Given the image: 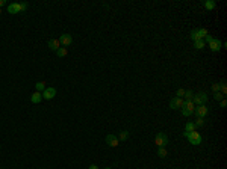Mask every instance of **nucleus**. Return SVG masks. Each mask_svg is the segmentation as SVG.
I'll return each instance as SVG.
<instances>
[{"mask_svg":"<svg viewBox=\"0 0 227 169\" xmlns=\"http://www.w3.org/2000/svg\"><path fill=\"white\" fill-rule=\"evenodd\" d=\"M212 91H214V92H218V91H220V83H214V85H212Z\"/></svg>","mask_w":227,"mask_h":169,"instance_id":"27","label":"nucleus"},{"mask_svg":"<svg viewBox=\"0 0 227 169\" xmlns=\"http://www.w3.org/2000/svg\"><path fill=\"white\" fill-rule=\"evenodd\" d=\"M194 110H195L194 103H192V101H185V104H183V107H182V115H183V116H189V115L194 113Z\"/></svg>","mask_w":227,"mask_h":169,"instance_id":"2","label":"nucleus"},{"mask_svg":"<svg viewBox=\"0 0 227 169\" xmlns=\"http://www.w3.org/2000/svg\"><path fill=\"white\" fill-rule=\"evenodd\" d=\"M185 98H186V101H192V98H194V94H192V91H185Z\"/></svg>","mask_w":227,"mask_h":169,"instance_id":"20","label":"nucleus"},{"mask_svg":"<svg viewBox=\"0 0 227 169\" xmlns=\"http://www.w3.org/2000/svg\"><path fill=\"white\" fill-rule=\"evenodd\" d=\"M35 88H36V91L40 92V91H44L47 86H46V82H38V83L35 85Z\"/></svg>","mask_w":227,"mask_h":169,"instance_id":"17","label":"nucleus"},{"mask_svg":"<svg viewBox=\"0 0 227 169\" xmlns=\"http://www.w3.org/2000/svg\"><path fill=\"white\" fill-rule=\"evenodd\" d=\"M106 144L109 145V146H112V148H115V146L120 145V141H118L117 136H114V134H108V136H106Z\"/></svg>","mask_w":227,"mask_h":169,"instance_id":"8","label":"nucleus"},{"mask_svg":"<svg viewBox=\"0 0 227 169\" xmlns=\"http://www.w3.org/2000/svg\"><path fill=\"white\" fill-rule=\"evenodd\" d=\"M168 136L165 134V133H157V136H156V139H154V144L157 145V148L159 146H165V145H168Z\"/></svg>","mask_w":227,"mask_h":169,"instance_id":"4","label":"nucleus"},{"mask_svg":"<svg viewBox=\"0 0 227 169\" xmlns=\"http://www.w3.org/2000/svg\"><path fill=\"white\" fill-rule=\"evenodd\" d=\"M220 89H221V94H223V95H226L227 86H226V83H224V82H221V83H220Z\"/></svg>","mask_w":227,"mask_h":169,"instance_id":"25","label":"nucleus"},{"mask_svg":"<svg viewBox=\"0 0 227 169\" xmlns=\"http://www.w3.org/2000/svg\"><path fill=\"white\" fill-rule=\"evenodd\" d=\"M188 141H189V144L192 145H200L202 144V136H200V133H197V130L195 131H191V133H188Z\"/></svg>","mask_w":227,"mask_h":169,"instance_id":"3","label":"nucleus"},{"mask_svg":"<svg viewBox=\"0 0 227 169\" xmlns=\"http://www.w3.org/2000/svg\"><path fill=\"white\" fill-rule=\"evenodd\" d=\"M183 104H185V100H182V98H179V97H174V98L170 101V107H171V109H182Z\"/></svg>","mask_w":227,"mask_h":169,"instance_id":"5","label":"nucleus"},{"mask_svg":"<svg viewBox=\"0 0 227 169\" xmlns=\"http://www.w3.org/2000/svg\"><path fill=\"white\" fill-rule=\"evenodd\" d=\"M204 39H206V41H207V42H210V41H212V39H214V36H210V35H209V33H207V35H206V36H204ZM204 39H203V41H204Z\"/></svg>","mask_w":227,"mask_h":169,"instance_id":"29","label":"nucleus"},{"mask_svg":"<svg viewBox=\"0 0 227 169\" xmlns=\"http://www.w3.org/2000/svg\"><path fill=\"white\" fill-rule=\"evenodd\" d=\"M157 156H159V157H165V156H167L165 146H159V148H157Z\"/></svg>","mask_w":227,"mask_h":169,"instance_id":"18","label":"nucleus"},{"mask_svg":"<svg viewBox=\"0 0 227 169\" xmlns=\"http://www.w3.org/2000/svg\"><path fill=\"white\" fill-rule=\"evenodd\" d=\"M127 138H129V133H127V131H121V133L118 134V141H126Z\"/></svg>","mask_w":227,"mask_h":169,"instance_id":"21","label":"nucleus"},{"mask_svg":"<svg viewBox=\"0 0 227 169\" xmlns=\"http://www.w3.org/2000/svg\"><path fill=\"white\" fill-rule=\"evenodd\" d=\"M214 98H215L217 101H221V100H224V95H223L221 92H214Z\"/></svg>","mask_w":227,"mask_h":169,"instance_id":"24","label":"nucleus"},{"mask_svg":"<svg viewBox=\"0 0 227 169\" xmlns=\"http://www.w3.org/2000/svg\"><path fill=\"white\" fill-rule=\"evenodd\" d=\"M209 48H210L212 51H218V50L221 48V41L217 39V38H214V39L209 42Z\"/></svg>","mask_w":227,"mask_h":169,"instance_id":"11","label":"nucleus"},{"mask_svg":"<svg viewBox=\"0 0 227 169\" xmlns=\"http://www.w3.org/2000/svg\"><path fill=\"white\" fill-rule=\"evenodd\" d=\"M26 8H27V3H11V5H8V12L18 14V12H23Z\"/></svg>","mask_w":227,"mask_h":169,"instance_id":"1","label":"nucleus"},{"mask_svg":"<svg viewBox=\"0 0 227 169\" xmlns=\"http://www.w3.org/2000/svg\"><path fill=\"white\" fill-rule=\"evenodd\" d=\"M194 112L197 113V116H199V118H204V116L209 113V110H207V107H206L204 104H202V106H197Z\"/></svg>","mask_w":227,"mask_h":169,"instance_id":"10","label":"nucleus"},{"mask_svg":"<svg viewBox=\"0 0 227 169\" xmlns=\"http://www.w3.org/2000/svg\"><path fill=\"white\" fill-rule=\"evenodd\" d=\"M0 14H2V11H0Z\"/></svg>","mask_w":227,"mask_h":169,"instance_id":"34","label":"nucleus"},{"mask_svg":"<svg viewBox=\"0 0 227 169\" xmlns=\"http://www.w3.org/2000/svg\"><path fill=\"white\" fill-rule=\"evenodd\" d=\"M55 95H56V89L55 88H46L43 91V98L44 100H51V98H55Z\"/></svg>","mask_w":227,"mask_h":169,"instance_id":"9","label":"nucleus"},{"mask_svg":"<svg viewBox=\"0 0 227 169\" xmlns=\"http://www.w3.org/2000/svg\"><path fill=\"white\" fill-rule=\"evenodd\" d=\"M3 5H5V0H0V8H2Z\"/></svg>","mask_w":227,"mask_h":169,"instance_id":"32","label":"nucleus"},{"mask_svg":"<svg viewBox=\"0 0 227 169\" xmlns=\"http://www.w3.org/2000/svg\"><path fill=\"white\" fill-rule=\"evenodd\" d=\"M191 38H192V41L195 42V41H200V36H199V32L194 29L192 32H191Z\"/></svg>","mask_w":227,"mask_h":169,"instance_id":"19","label":"nucleus"},{"mask_svg":"<svg viewBox=\"0 0 227 169\" xmlns=\"http://www.w3.org/2000/svg\"><path fill=\"white\" fill-rule=\"evenodd\" d=\"M61 47V42H59V39H49V48L53 50V51H56L58 48Z\"/></svg>","mask_w":227,"mask_h":169,"instance_id":"13","label":"nucleus"},{"mask_svg":"<svg viewBox=\"0 0 227 169\" xmlns=\"http://www.w3.org/2000/svg\"><path fill=\"white\" fill-rule=\"evenodd\" d=\"M226 104H227L226 100H221V107H226Z\"/></svg>","mask_w":227,"mask_h":169,"instance_id":"30","label":"nucleus"},{"mask_svg":"<svg viewBox=\"0 0 227 169\" xmlns=\"http://www.w3.org/2000/svg\"><path fill=\"white\" fill-rule=\"evenodd\" d=\"M203 5H204L206 9H214V8H215V2H214V0H206Z\"/></svg>","mask_w":227,"mask_h":169,"instance_id":"16","label":"nucleus"},{"mask_svg":"<svg viewBox=\"0 0 227 169\" xmlns=\"http://www.w3.org/2000/svg\"><path fill=\"white\" fill-rule=\"evenodd\" d=\"M197 32H199V36H200V39H204V36L207 35V30H206V29H199Z\"/></svg>","mask_w":227,"mask_h":169,"instance_id":"22","label":"nucleus"},{"mask_svg":"<svg viewBox=\"0 0 227 169\" xmlns=\"http://www.w3.org/2000/svg\"><path fill=\"white\" fill-rule=\"evenodd\" d=\"M206 101H207V95L206 94H197V95H194V98H192V103L197 104V106H202Z\"/></svg>","mask_w":227,"mask_h":169,"instance_id":"7","label":"nucleus"},{"mask_svg":"<svg viewBox=\"0 0 227 169\" xmlns=\"http://www.w3.org/2000/svg\"><path fill=\"white\" fill-rule=\"evenodd\" d=\"M56 54H58V56H59V57H65V56H67V54H68V50H67V48L65 47H59L58 48V50H56Z\"/></svg>","mask_w":227,"mask_h":169,"instance_id":"15","label":"nucleus"},{"mask_svg":"<svg viewBox=\"0 0 227 169\" xmlns=\"http://www.w3.org/2000/svg\"><path fill=\"white\" fill-rule=\"evenodd\" d=\"M59 42H61L62 46L68 47V46L73 42V36H71L70 33H64V35H61V38H59Z\"/></svg>","mask_w":227,"mask_h":169,"instance_id":"6","label":"nucleus"},{"mask_svg":"<svg viewBox=\"0 0 227 169\" xmlns=\"http://www.w3.org/2000/svg\"><path fill=\"white\" fill-rule=\"evenodd\" d=\"M89 169H99V168H97V165H91V166H89Z\"/></svg>","mask_w":227,"mask_h":169,"instance_id":"31","label":"nucleus"},{"mask_svg":"<svg viewBox=\"0 0 227 169\" xmlns=\"http://www.w3.org/2000/svg\"><path fill=\"white\" fill-rule=\"evenodd\" d=\"M183 95H185V89H182V88H180V89H177V97H179V98H182Z\"/></svg>","mask_w":227,"mask_h":169,"instance_id":"28","label":"nucleus"},{"mask_svg":"<svg viewBox=\"0 0 227 169\" xmlns=\"http://www.w3.org/2000/svg\"><path fill=\"white\" fill-rule=\"evenodd\" d=\"M194 124H195L197 127H203V125H204V118H199V116H197V119H195Z\"/></svg>","mask_w":227,"mask_h":169,"instance_id":"23","label":"nucleus"},{"mask_svg":"<svg viewBox=\"0 0 227 169\" xmlns=\"http://www.w3.org/2000/svg\"><path fill=\"white\" fill-rule=\"evenodd\" d=\"M195 48H199V50L204 48V41H203V39H200V41H195Z\"/></svg>","mask_w":227,"mask_h":169,"instance_id":"26","label":"nucleus"},{"mask_svg":"<svg viewBox=\"0 0 227 169\" xmlns=\"http://www.w3.org/2000/svg\"><path fill=\"white\" fill-rule=\"evenodd\" d=\"M195 128H197V125L194 124V122H188L186 125H185V136H188V133H191V131H195Z\"/></svg>","mask_w":227,"mask_h":169,"instance_id":"14","label":"nucleus"},{"mask_svg":"<svg viewBox=\"0 0 227 169\" xmlns=\"http://www.w3.org/2000/svg\"><path fill=\"white\" fill-rule=\"evenodd\" d=\"M104 169H111V168H104Z\"/></svg>","mask_w":227,"mask_h":169,"instance_id":"33","label":"nucleus"},{"mask_svg":"<svg viewBox=\"0 0 227 169\" xmlns=\"http://www.w3.org/2000/svg\"><path fill=\"white\" fill-rule=\"evenodd\" d=\"M41 100H43V94L41 92H33L32 94V97H30V101L33 103V104H38V103H41Z\"/></svg>","mask_w":227,"mask_h":169,"instance_id":"12","label":"nucleus"}]
</instances>
